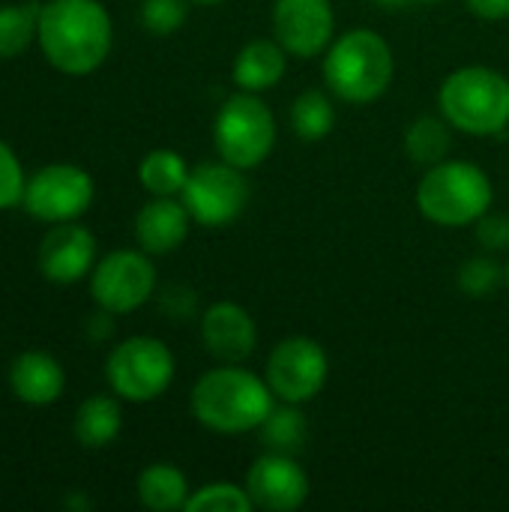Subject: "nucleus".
Returning a JSON list of instances; mask_svg holds the SVG:
<instances>
[{
  "mask_svg": "<svg viewBox=\"0 0 509 512\" xmlns=\"http://www.w3.org/2000/svg\"><path fill=\"white\" fill-rule=\"evenodd\" d=\"M39 48L63 75L96 72L114 45V24L99 0H51L39 9Z\"/></svg>",
  "mask_w": 509,
  "mask_h": 512,
  "instance_id": "obj_1",
  "label": "nucleus"
},
{
  "mask_svg": "<svg viewBox=\"0 0 509 512\" xmlns=\"http://www.w3.org/2000/svg\"><path fill=\"white\" fill-rule=\"evenodd\" d=\"M276 402L279 399L267 378L243 369L240 363H222L204 372L189 393L192 417L216 435L258 432Z\"/></svg>",
  "mask_w": 509,
  "mask_h": 512,
  "instance_id": "obj_2",
  "label": "nucleus"
},
{
  "mask_svg": "<svg viewBox=\"0 0 509 512\" xmlns=\"http://www.w3.org/2000/svg\"><path fill=\"white\" fill-rule=\"evenodd\" d=\"M396 72V57L390 42L372 27H351L339 33L324 51V81L327 90L348 105L378 102Z\"/></svg>",
  "mask_w": 509,
  "mask_h": 512,
  "instance_id": "obj_3",
  "label": "nucleus"
},
{
  "mask_svg": "<svg viewBox=\"0 0 509 512\" xmlns=\"http://www.w3.org/2000/svg\"><path fill=\"white\" fill-rule=\"evenodd\" d=\"M444 120L471 138H495L509 129V78L492 66L453 69L438 87Z\"/></svg>",
  "mask_w": 509,
  "mask_h": 512,
  "instance_id": "obj_4",
  "label": "nucleus"
},
{
  "mask_svg": "<svg viewBox=\"0 0 509 512\" xmlns=\"http://www.w3.org/2000/svg\"><path fill=\"white\" fill-rule=\"evenodd\" d=\"M495 186L477 162L444 159L417 183V207L438 228H468L492 210Z\"/></svg>",
  "mask_w": 509,
  "mask_h": 512,
  "instance_id": "obj_5",
  "label": "nucleus"
},
{
  "mask_svg": "<svg viewBox=\"0 0 509 512\" xmlns=\"http://www.w3.org/2000/svg\"><path fill=\"white\" fill-rule=\"evenodd\" d=\"M276 135H279L276 114L261 99V93L237 90L219 105L213 120V147L219 159L243 171H252L270 159L276 147Z\"/></svg>",
  "mask_w": 509,
  "mask_h": 512,
  "instance_id": "obj_6",
  "label": "nucleus"
},
{
  "mask_svg": "<svg viewBox=\"0 0 509 512\" xmlns=\"http://www.w3.org/2000/svg\"><path fill=\"white\" fill-rule=\"evenodd\" d=\"M174 354L156 336H132L114 345L105 360V378L117 399L123 402H153L174 381Z\"/></svg>",
  "mask_w": 509,
  "mask_h": 512,
  "instance_id": "obj_7",
  "label": "nucleus"
},
{
  "mask_svg": "<svg viewBox=\"0 0 509 512\" xmlns=\"http://www.w3.org/2000/svg\"><path fill=\"white\" fill-rule=\"evenodd\" d=\"M243 174V168L225 159L195 165L180 192L192 222L201 228H225L237 222L249 204V180Z\"/></svg>",
  "mask_w": 509,
  "mask_h": 512,
  "instance_id": "obj_8",
  "label": "nucleus"
},
{
  "mask_svg": "<svg viewBox=\"0 0 509 512\" xmlns=\"http://www.w3.org/2000/svg\"><path fill=\"white\" fill-rule=\"evenodd\" d=\"M156 291V267L144 249H114L96 261L90 273V294L99 309L129 315L141 309Z\"/></svg>",
  "mask_w": 509,
  "mask_h": 512,
  "instance_id": "obj_9",
  "label": "nucleus"
},
{
  "mask_svg": "<svg viewBox=\"0 0 509 512\" xmlns=\"http://www.w3.org/2000/svg\"><path fill=\"white\" fill-rule=\"evenodd\" d=\"M330 375V360L321 342L309 336H288L273 345L267 357L264 378L279 402L291 405H306L312 402Z\"/></svg>",
  "mask_w": 509,
  "mask_h": 512,
  "instance_id": "obj_10",
  "label": "nucleus"
},
{
  "mask_svg": "<svg viewBox=\"0 0 509 512\" xmlns=\"http://www.w3.org/2000/svg\"><path fill=\"white\" fill-rule=\"evenodd\" d=\"M96 195L93 177L69 162L45 165L24 183V210L39 222H75L90 210Z\"/></svg>",
  "mask_w": 509,
  "mask_h": 512,
  "instance_id": "obj_11",
  "label": "nucleus"
},
{
  "mask_svg": "<svg viewBox=\"0 0 509 512\" xmlns=\"http://www.w3.org/2000/svg\"><path fill=\"white\" fill-rule=\"evenodd\" d=\"M270 24L279 45L297 60L324 54L336 39L333 0H273Z\"/></svg>",
  "mask_w": 509,
  "mask_h": 512,
  "instance_id": "obj_12",
  "label": "nucleus"
},
{
  "mask_svg": "<svg viewBox=\"0 0 509 512\" xmlns=\"http://www.w3.org/2000/svg\"><path fill=\"white\" fill-rule=\"evenodd\" d=\"M246 492L255 510L294 512L309 501L312 483L303 465L288 453H264L252 462L246 474Z\"/></svg>",
  "mask_w": 509,
  "mask_h": 512,
  "instance_id": "obj_13",
  "label": "nucleus"
},
{
  "mask_svg": "<svg viewBox=\"0 0 509 512\" xmlns=\"http://www.w3.org/2000/svg\"><path fill=\"white\" fill-rule=\"evenodd\" d=\"M39 273L54 285H75L96 267V237L78 222H57L39 246Z\"/></svg>",
  "mask_w": 509,
  "mask_h": 512,
  "instance_id": "obj_14",
  "label": "nucleus"
},
{
  "mask_svg": "<svg viewBox=\"0 0 509 512\" xmlns=\"http://www.w3.org/2000/svg\"><path fill=\"white\" fill-rule=\"evenodd\" d=\"M201 342L219 363H243L258 345L255 318L234 300H216L201 315Z\"/></svg>",
  "mask_w": 509,
  "mask_h": 512,
  "instance_id": "obj_15",
  "label": "nucleus"
},
{
  "mask_svg": "<svg viewBox=\"0 0 509 512\" xmlns=\"http://www.w3.org/2000/svg\"><path fill=\"white\" fill-rule=\"evenodd\" d=\"M192 216L177 195H153L135 216V240L147 255H168L189 237Z\"/></svg>",
  "mask_w": 509,
  "mask_h": 512,
  "instance_id": "obj_16",
  "label": "nucleus"
},
{
  "mask_svg": "<svg viewBox=\"0 0 509 512\" xmlns=\"http://www.w3.org/2000/svg\"><path fill=\"white\" fill-rule=\"evenodd\" d=\"M63 387H66L63 366L45 351H24L9 366V390L24 405H36V408L51 405L60 399Z\"/></svg>",
  "mask_w": 509,
  "mask_h": 512,
  "instance_id": "obj_17",
  "label": "nucleus"
},
{
  "mask_svg": "<svg viewBox=\"0 0 509 512\" xmlns=\"http://www.w3.org/2000/svg\"><path fill=\"white\" fill-rule=\"evenodd\" d=\"M288 51L279 45V39H252L246 42L231 66V78L237 84V90L246 93H264L279 87V81L288 72Z\"/></svg>",
  "mask_w": 509,
  "mask_h": 512,
  "instance_id": "obj_18",
  "label": "nucleus"
},
{
  "mask_svg": "<svg viewBox=\"0 0 509 512\" xmlns=\"http://www.w3.org/2000/svg\"><path fill=\"white\" fill-rule=\"evenodd\" d=\"M138 501L141 507L153 512H174L186 510L189 504V480L186 474L171 465V462H156V465H147L141 474H138Z\"/></svg>",
  "mask_w": 509,
  "mask_h": 512,
  "instance_id": "obj_19",
  "label": "nucleus"
},
{
  "mask_svg": "<svg viewBox=\"0 0 509 512\" xmlns=\"http://www.w3.org/2000/svg\"><path fill=\"white\" fill-rule=\"evenodd\" d=\"M123 429V411L117 396H90L75 411V438L87 450H102L117 441Z\"/></svg>",
  "mask_w": 509,
  "mask_h": 512,
  "instance_id": "obj_20",
  "label": "nucleus"
},
{
  "mask_svg": "<svg viewBox=\"0 0 509 512\" xmlns=\"http://www.w3.org/2000/svg\"><path fill=\"white\" fill-rule=\"evenodd\" d=\"M306 435H309L306 414L300 411V405H291V402H276L273 411L258 426V441L270 453L297 456L306 444Z\"/></svg>",
  "mask_w": 509,
  "mask_h": 512,
  "instance_id": "obj_21",
  "label": "nucleus"
},
{
  "mask_svg": "<svg viewBox=\"0 0 509 512\" xmlns=\"http://www.w3.org/2000/svg\"><path fill=\"white\" fill-rule=\"evenodd\" d=\"M336 96L333 93H324V90H303L294 102H291V111H288V120H291V129L297 138L303 141H321L333 132L336 126Z\"/></svg>",
  "mask_w": 509,
  "mask_h": 512,
  "instance_id": "obj_22",
  "label": "nucleus"
},
{
  "mask_svg": "<svg viewBox=\"0 0 509 512\" xmlns=\"http://www.w3.org/2000/svg\"><path fill=\"white\" fill-rule=\"evenodd\" d=\"M450 150H453V126L444 120V114L441 117L423 114L405 129V153L426 168L444 162Z\"/></svg>",
  "mask_w": 509,
  "mask_h": 512,
  "instance_id": "obj_23",
  "label": "nucleus"
},
{
  "mask_svg": "<svg viewBox=\"0 0 509 512\" xmlns=\"http://www.w3.org/2000/svg\"><path fill=\"white\" fill-rule=\"evenodd\" d=\"M189 165L186 159L171 150V147H156L150 150L141 165H138V183L150 195H180L186 180H189Z\"/></svg>",
  "mask_w": 509,
  "mask_h": 512,
  "instance_id": "obj_24",
  "label": "nucleus"
},
{
  "mask_svg": "<svg viewBox=\"0 0 509 512\" xmlns=\"http://www.w3.org/2000/svg\"><path fill=\"white\" fill-rule=\"evenodd\" d=\"M39 9L33 3L24 6H0V60L18 57L39 30Z\"/></svg>",
  "mask_w": 509,
  "mask_h": 512,
  "instance_id": "obj_25",
  "label": "nucleus"
},
{
  "mask_svg": "<svg viewBox=\"0 0 509 512\" xmlns=\"http://www.w3.org/2000/svg\"><path fill=\"white\" fill-rule=\"evenodd\" d=\"M456 285H459L462 294H468L474 300H483V297H492L501 285H507V273H504V264H498L492 258V252H483V255L468 258L459 267Z\"/></svg>",
  "mask_w": 509,
  "mask_h": 512,
  "instance_id": "obj_26",
  "label": "nucleus"
},
{
  "mask_svg": "<svg viewBox=\"0 0 509 512\" xmlns=\"http://www.w3.org/2000/svg\"><path fill=\"white\" fill-rule=\"evenodd\" d=\"M255 504L246 492V486L219 480V483H207L201 489H192L186 512H252Z\"/></svg>",
  "mask_w": 509,
  "mask_h": 512,
  "instance_id": "obj_27",
  "label": "nucleus"
},
{
  "mask_svg": "<svg viewBox=\"0 0 509 512\" xmlns=\"http://www.w3.org/2000/svg\"><path fill=\"white\" fill-rule=\"evenodd\" d=\"M192 0H141V24L153 36L177 33L189 18Z\"/></svg>",
  "mask_w": 509,
  "mask_h": 512,
  "instance_id": "obj_28",
  "label": "nucleus"
},
{
  "mask_svg": "<svg viewBox=\"0 0 509 512\" xmlns=\"http://www.w3.org/2000/svg\"><path fill=\"white\" fill-rule=\"evenodd\" d=\"M24 183H27V177H24V168H21L15 150L6 141H0V213L21 204Z\"/></svg>",
  "mask_w": 509,
  "mask_h": 512,
  "instance_id": "obj_29",
  "label": "nucleus"
},
{
  "mask_svg": "<svg viewBox=\"0 0 509 512\" xmlns=\"http://www.w3.org/2000/svg\"><path fill=\"white\" fill-rule=\"evenodd\" d=\"M471 228H474V237L483 246V252L498 255V252H507L509 249V216H501V213H492L489 210Z\"/></svg>",
  "mask_w": 509,
  "mask_h": 512,
  "instance_id": "obj_30",
  "label": "nucleus"
},
{
  "mask_svg": "<svg viewBox=\"0 0 509 512\" xmlns=\"http://www.w3.org/2000/svg\"><path fill=\"white\" fill-rule=\"evenodd\" d=\"M195 303H198V294L189 291V288H183V285L168 288L165 297H162V306H165L174 318H189L192 309H195Z\"/></svg>",
  "mask_w": 509,
  "mask_h": 512,
  "instance_id": "obj_31",
  "label": "nucleus"
},
{
  "mask_svg": "<svg viewBox=\"0 0 509 512\" xmlns=\"http://www.w3.org/2000/svg\"><path fill=\"white\" fill-rule=\"evenodd\" d=\"M468 9L483 21H507L509 0H468Z\"/></svg>",
  "mask_w": 509,
  "mask_h": 512,
  "instance_id": "obj_32",
  "label": "nucleus"
},
{
  "mask_svg": "<svg viewBox=\"0 0 509 512\" xmlns=\"http://www.w3.org/2000/svg\"><path fill=\"white\" fill-rule=\"evenodd\" d=\"M384 9H411V6H429V3H441V0H375Z\"/></svg>",
  "mask_w": 509,
  "mask_h": 512,
  "instance_id": "obj_33",
  "label": "nucleus"
},
{
  "mask_svg": "<svg viewBox=\"0 0 509 512\" xmlns=\"http://www.w3.org/2000/svg\"><path fill=\"white\" fill-rule=\"evenodd\" d=\"M192 3H201V6H216V3H222V0H192Z\"/></svg>",
  "mask_w": 509,
  "mask_h": 512,
  "instance_id": "obj_34",
  "label": "nucleus"
},
{
  "mask_svg": "<svg viewBox=\"0 0 509 512\" xmlns=\"http://www.w3.org/2000/svg\"><path fill=\"white\" fill-rule=\"evenodd\" d=\"M504 273H507V288H509V258H507V267H504Z\"/></svg>",
  "mask_w": 509,
  "mask_h": 512,
  "instance_id": "obj_35",
  "label": "nucleus"
}]
</instances>
